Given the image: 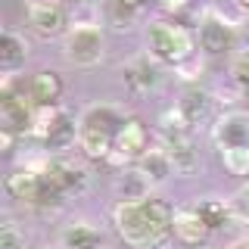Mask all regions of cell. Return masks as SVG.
<instances>
[{"label": "cell", "instance_id": "obj_1", "mask_svg": "<svg viewBox=\"0 0 249 249\" xmlns=\"http://www.w3.org/2000/svg\"><path fill=\"white\" fill-rule=\"evenodd\" d=\"M115 231L131 249H159L175 231V209L153 196L140 202H119Z\"/></svg>", "mask_w": 249, "mask_h": 249}, {"label": "cell", "instance_id": "obj_21", "mask_svg": "<svg viewBox=\"0 0 249 249\" xmlns=\"http://www.w3.org/2000/svg\"><path fill=\"white\" fill-rule=\"evenodd\" d=\"M193 209H196V215L209 224V231H218L221 224H228V218H231V212H233V209L224 206L221 199H199Z\"/></svg>", "mask_w": 249, "mask_h": 249}, {"label": "cell", "instance_id": "obj_10", "mask_svg": "<svg viewBox=\"0 0 249 249\" xmlns=\"http://www.w3.org/2000/svg\"><path fill=\"white\" fill-rule=\"evenodd\" d=\"M209 224L196 215V209H178L175 212V237L187 246H199L209 240Z\"/></svg>", "mask_w": 249, "mask_h": 249}, {"label": "cell", "instance_id": "obj_24", "mask_svg": "<svg viewBox=\"0 0 249 249\" xmlns=\"http://www.w3.org/2000/svg\"><path fill=\"white\" fill-rule=\"evenodd\" d=\"M221 159L231 175H249V146H228V150H221Z\"/></svg>", "mask_w": 249, "mask_h": 249}, {"label": "cell", "instance_id": "obj_15", "mask_svg": "<svg viewBox=\"0 0 249 249\" xmlns=\"http://www.w3.org/2000/svg\"><path fill=\"white\" fill-rule=\"evenodd\" d=\"M78 143H81V150L88 153L90 159H109V156H112V146H115V137H112V134H106V131H100V128L81 124Z\"/></svg>", "mask_w": 249, "mask_h": 249}, {"label": "cell", "instance_id": "obj_28", "mask_svg": "<svg viewBox=\"0 0 249 249\" xmlns=\"http://www.w3.org/2000/svg\"><path fill=\"white\" fill-rule=\"evenodd\" d=\"M13 143H16V131H10V128L0 124V146H3V153H10Z\"/></svg>", "mask_w": 249, "mask_h": 249}, {"label": "cell", "instance_id": "obj_16", "mask_svg": "<svg viewBox=\"0 0 249 249\" xmlns=\"http://www.w3.org/2000/svg\"><path fill=\"white\" fill-rule=\"evenodd\" d=\"M25 56H28L25 41L19 35H13V31H3V37H0V66L6 72H13V69H19L25 62Z\"/></svg>", "mask_w": 249, "mask_h": 249}, {"label": "cell", "instance_id": "obj_31", "mask_svg": "<svg viewBox=\"0 0 249 249\" xmlns=\"http://www.w3.org/2000/svg\"><path fill=\"white\" fill-rule=\"evenodd\" d=\"M237 3H240V6H249V0H237Z\"/></svg>", "mask_w": 249, "mask_h": 249}, {"label": "cell", "instance_id": "obj_11", "mask_svg": "<svg viewBox=\"0 0 249 249\" xmlns=\"http://www.w3.org/2000/svg\"><path fill=\"white\" fill-rule=\"evenodd\" d=\"M115 153L124 156V159H140L146 153V128L137 119H128L115 134Z\"/></svg>", "mask_w": 249, "mask_h": 249}, {"label": "cell", "instance_id": "obj_6", "mask_svg": "<svg viewBox=\"0 0 249 249\" xmlns=\"http://www.w3.org/2000/svg\"><path fill=\"white\" fill-rule=\"evenodd\" d=\"M0 119H3V128L16 131H28L35 124V100H25V93H16L10 90V84L3 88V100H0Z\"/></svg>", "mask_w": 249, "mask_h": 249}, {"label": "cell", "instance_id": "obj_8", "mask_svg": "<svg viewBox=\"0 0 249 249\" xmlns=\"http://www.w3.org/2000/svg\"><path fill=\"white\" fill-rule=\"evenodd\" d=\"M6 190L22 202H35L41 206V193H44V175L31 168H16L13 175H6Z\"/></svg>", "mask_w": 249, "mask_h": 249}, {"label": "cell", "instance_id": "obj_5", "mask_svg": "<svg viewBox=\"0 0 249 249\" xmlns=\"http://www.w3.org/2000/svg\"><path fill=\"white\" fill-rule=\"evenodd\" d=\"M44 178L56 187L62 196H66V193H81L84 187H88V171H84V165H78L75 159H66V156L47 159Z\"/></svg>", "mask_w": 249, "mask_h": 249}, {"label": "cell", "instance_id": "obj_4", "mask_svg": "<svg viewBox=\"0 0 249 249\" xmlns=\"http://www.w3.org/2000/svg\"><path fill=\"white\" fill-rule=\"evenodd\" d=\"M66 59L72 66L90 69L103 59V35H100L97 25L90 28H72L66 37Z\"/></svg>", "mask_w": 249, "mask_h": 249}, {"label": "cell", "instance_id": "obj_18", "mask_svg": "<svg viewBox=\"0 0 249 249\" xmlns=\"http://www.w3.org/2000/svg\"><path fill=\"white\" fill-rule=\"evenodd\" d=\"M81 124H90V128H100V131H106V134H119L122 131V124L124 119L119 115V109H112V106H93L88 109V115H84V122Z\"/></svg>", "mask_w": 249, "mask_h": 249}, {"label": "cell", "instance_id": "obj_13", "mask_svg": "<svg viewBox=\"0 0 249 249\" xmlns=\"http://www.w3.org/2000/svg\"><path fill=\"white\" fill-rule=\"evenodd\" d=\"M59 93H62V81H59V75H56V72H37L35 78H31L28 97L35 100V106H37V109L53 106V103L59 100Z\"/></svg>", "mask_w": 249, "mask_h": 249}, {"label": "cell", "instance_id": "obj_20", "mask_svg": "<svg viewBox=\"0 0 249 249\" xmlns=\"http://www.w3.org/2000/svg\"><path fill=\"white\" fill-rule=\"evenodd\" d=\"M140 171H143L150 181H165L171 171H175V165H171L165 150H146L140 156Z\"/></svg>", "mask_w": 249, "mask_h": 249}, {"label": "cell", "instance_id": "obj_30", "mask_svg": "<svg viewBox=\"0 0 249 249\" xmlns=\"http://www.w3.org/2000/svg\"><path fill=\"white\" fill-rule=\"evenodd\" d=\"M124 3H131V6H137V10H140V6H143L146 0H124Z\"/></svg>", "mask_w": 249, "mask_h": 249}, {"label": "cell", "instance_id": "obj_12", "mask_svg": "<svg viewBox=\"0 0 249 249\" xmlns=\"http://www.w3.org/2000/svg\"><path fill=\"white\" fill-rule=\"evenodd\" d=\"M199 44L206 53H224L233 47V28L224 19H206L199 28Z\"/></svg>", "mask_w": 249, "mask_h": 249}, {"label": "cell", "instance_id": "obj_23", "mask_svg": "<svg viewBox=\"0 0 249 249\" xmlns=\"http://www.w3.org/2000/svg\"><path fill=\"white\" fill-rule=\"evenodd\" d=\"M137 6H131V3H124V0H106V19L112 22L115 28H131L134 25V19H137Z\"/></svg>", "mask_w": 249, "mask_h": 249}, {"label": "cell", "instance_id": "obj_3", "mask_svg": "<svg viewBox=\"0 0 249 249\" xmlns=\"http://www.w3.org/2000/svg\"><path fill=\"white\" fill-rule=\"evenodd\" d=\"M35 131L37 137L47 143V150H66L75 143V137L81 134V128L75 124V119L69 112H59L53 106H44L35 112Z\"/></svg>", "mask_w": 249, "mask_h": 249}, {"label": "cell", "instance_id": "obj_9", "mask_svg": "<svg viewBox=\"0 0 249 249\" xmlns=\"http://www.w3.org/2000/svg\"><path fill=\"white\" fill-rule=\"evenodd\" d=\"M215 140L221 150L228 146H249V115L231 112L215 124Z\"/></svg>", "mask_w": 249, "mask_h": 249}, {"label": "cell", "instance_id": "obj_27", "mask_svg": "<svg viewBox=\"0 0 249 249\" xmlns=\"http://www.w3.org/2000/svg\"><path fill=\"white\" fill-rule=\"evenodd\" d=\"M231 209H233V215H237L240 221H246V224H249V187H240V190L233 193Z\"/></svg>", "mask_w": 249, "mask_h": 249}, {"label": "cell", "instance_id": "obj_19", "mask_svg": "<svg viewBox=\"0 0 249 249\" xmlns=\"http://www.w3.org/2000/svg\"><path fill=\"white\" fill-rule=\"evenodd\" d=\"M59 246L62 249H100V233L88 228V224H72V228L62 231Z\"/></svg>", "mask_w": 249, "mask_h": 249}, {"label": "cell", "instance_id": "obj_2", "mask_svg": "<svg viewBox=\"0 0 249 249\" xmlns=\"http://www.w3.org/2000/svg\"><path fill=\"white\" fill-rule=\"evenodd\" d=\"M150 50L156 59L181 66V62H187L193 56V37L184 25L156 22V25H150Z\"/></svg>", "mask_w": 249, "mask_h": 249}, {"label": "cell", "instance_id": "obj_17", "mask_svg": "<svg viewBox=\"0 0 249 249\" xmlns=\"http://www.w3.org/2000/svg\"><path fill=\"white\" fill-rule=\"evenodd\" d=\"M209 106H212V100H209V93L199 90V88H190L181 97V103H178V109H181V115L187 119V124H196L199 119H206Z\"/></svg>", "mask_w": 249, "mask_h": 249}, {"label": "cell", "instance_id": "obj_14", "mask_svg": "<svg viewBox=\"0 0 249 249\" xmlns=\"http://www.w3.org/2000/svg\"><path fill=\"white\" fill-rule=\"evenodd\" d=\"M150 184L153 181L140 168H131V171H122L119 175L115 190H119L122 202H140V199H150Z\"/></svg>", "mask_w": 249, "mask_h": 249}, {"label": "cell", "instance_id": "obj_26", "mask_svg": "<svg viewBox=\"0 0 249 249\" xmlns=\"http://www.w3.org/2000/svg\"><path fill=\"white\" fill-rule=\"evenodd\" d=\"M231 75L237 84H243V88H249V50H240L237 56H233L231 62Z\"/></svg>", "mask_w": 249, "mask_h": 249}, {"label": "cell", "instance_id": "obj_29", "mask_svg": "<svg viewBox=\"0 0 249 249\" xmlns=\"http://www.w3.org/2000/svg\"><path fill=\"white\" fill-rule=\"evenodd\" d=\"M162 3H165L168 10H181V6H184V0H162Z\"/></svg>", "mask_w": 249, "mask_h": 249}, {"label": "cell", "instance_id": "obj_7", "mask_svg": "<svg viewBox=\"0 0 249 249\" xmlns=\"http://www.w3.org/2000/svg\"><path fill=\"white\" fill-rule=\"evenodd\" d=\"M28 25L41 37H56V35H62V28H66V13H62L59 3L37 0V3L28 6Z\"/></svg>", "mask_w": 249, "mask_h": 249}, {"label": "cell", "instance_id": "obj_22", "mask_svg": "<svg viewBox=\"0 0 249 249\" xmlns=\"http://www.w3.org/2000/svg\"><path fill=\"white\" fill-rule=\"evenodd\" d=\"M124 78H128V84L134 90H150V88H156V69L150 66L146 59H137L134 66H128V72H124Z\"/></svg>", "mask_w": 249, "mask_h": 249}, {"label": "cell", "instance_id": "obj_25", "mask_svg": "<svg viewBox=\"0 0 249 249\" xmlns=\"http://www.w3.org/2000/svg\"><path fill=\"white\" fill-rule=\"evenodd\" d=\"M0 249H25V237L19 233L13 221L0 224Z\"/></svg>", "mask_w": 249, "mask_h": 249}]
</instances>
